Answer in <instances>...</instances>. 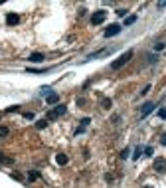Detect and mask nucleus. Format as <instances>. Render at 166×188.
<instances>
[{
  "instance_id": "obj_1",
  "label": "nucleus",
  "mask_w": 166,
  "mask_h": 188,
  "mask_svg": "<svg viewBox=\"0 0 166 188\" xmlns=\"http://www.w3.org/2000/svg\"><path fill=\"white\" fill-rule=\"evenodd\" d=\"M132 53H135L132 50L125 52V53H123V56H119V57H117V60H115L113 63H111V67H113V69H119V67H123V66H125V63H128V62L132 60Z\"/></svg>"
},
{
  "instance_id": "obj_2",
  "label": "nucleus",
  "mask_w": 166,
  "mask_h": 188,
  "mask_svg": "<svg viewBox=\"0 0 166 188\" xmlns=\"http://www.w3.org/2000/svg\"><path fill=\"white\" fill-rule=\"evenodd\" d=\"M65 105H56L52 111H47V121H52V119H57V117H61V115H65Z\"/></svg>"
},
{
  "instance_id": "obj_3",
  "label": "nucleus",
  "mask_w": 166,
  "mask_h": 188,
  "mask_svg": "<svg viewBox=\"0 0 166 188\" xmlns=\"http://www.w3.org/2000/svg\"><path fill=\"white\" fill-rule=\"evenodd\" d=\"M105 18H107V12H105V10H97V12H93V16H91V24H93V26H99V24L105 22Z\"/></svg>"
},
{
  "instance_id": "obj_4",
  "label": "nucleus",
  "mask_w": 166,
  "mask_h": 188,
  "mask_svg": "<svg viewBox=\"0 0 166 188\" xmlns=\"http://www.w3.org/2000/svg\"><path fill=\"white\" fill-rule=\"evenodd\" d=\"M123 28H121V24H111V26H107V30L103 32V36L105 38H113V36H117L121 32Z\"/></svg>"
},
{
  "instance_id": "obj_5",
  "label": "nucleus",
  "mask_w": 166,
  "mask_h": 188,
  "mask_svg": "<svg viewBox=\"0 0 166 188\" xmlns=\"http://www.w3.org/2000/svg\"><path fill=\"white\" fill-rule=\"evenodd\" d=\"M154 107H156V103H154V101H146V103H144V105L141 107V117H146V115H150Z\"/></svg>"
},
{
  "instance_id": "obj_6",
  "label": "nucleus",
  "mask_w": 166,
  "mask_h": 188,
  "mask_svg": "<svg viewBox=\"0 0 166 188\" xmlns=\"http://www.w3.org/2000/svg\"><path fill=\"white\" fill-rule=\"evenodd\" d=\"M154 170L156 172H166V158H162V157H158L156 160H154Z\"/></svg>"
},
{
  "instance_id": "obj_7",
  "label": "nucleus",
  "mask_w": 166,
  "mask_h": 188,
  "mask_svg": "<svg viewBox=\"0 0 166 188\" xmlns=\"http://www.w3.org/2000/svg\"><path fill=\"white\" fill-rule=\"evenodd\" d=\"M111 52H113V50H111V48H109V50H101V52L89 53V56H87V62H89V60H97V57H105V56H109Z\"/></svg>"
},
{
  "instance_id": "obj_8",
  "label": "nucleus",
  "mask_w": 166,
  "mask_h": 188,
  "mask_svg": "<svg viewBox=\"0 0 166 188\" xmlns=\"http://www.w3.org/2000/svg\"><path fill=\"white\" fill-rule=\"evenodd\" d=\"M44 60H46V56L42 52H34V53H30V57H28V62H32V63H40Z\"/></svg>"
},
{
  "instance_id": "obj_9",
  "label": "nucleus",
  "mask_w": 166,
  "mask_h": 188,
  "mask_svg": "<svg viewBox=\"0 0 166 188\" xmlns=\"http://www.w3.org/2000/svg\"><path fill=\"white\" fill-rule=\"evenodd\" d=\"M18 22H20V16H18V14L10 12V14L6 16V24H8V26H16Z\"/></svg>"
},
{
  "instance_id": "obj_10",
  "label": "nucleus",
  "mask_w": 166,
  "mask_h": 188,
  "mask_svg": "<svg viewBox=\"0 0 166 188\" xmlns=\"http://www.w3.org/2000/svg\"><path fill=\"white\" fill-rule=\"evenodd\" d=\"M57 101H60V95H57V93H50V95L46 97V103H47V105H56Z\"/></svg>"
},
{
  "instance_id": "obj_11",
  "label": "nucleus",
  "mask_w": 166,
  "mask_h": 188,
  "mask_svg": "<svg viewBox=\"0 0 166 188\" xmlns=\"http://www.w3.org/2000/svg\"><path fill=\"white\" fill-rule=\"evenodd\" d=\"M56 163H57V164H67V154L57 153V154H56Z\"/></svg>"
},
{
  "instance_id": "obj_12",
  "label": "nucleus",
  "mask_w": 166,
  "mask_h": 188,
  "mask_svg": "<svg viewBox=\"0 0 166 188\" xmlns=\"http://www.w3.org/2000/svg\"><path fill=\"white\" fill-rule=\"evenodd\" d=\"M137 22V14H132V16H128V18H125V26H131V24H135Z\"/></svg>"
},
{
  "instance_id": "obj_13",
  "label": "nucleus",
  "mask_w": 166,
  "mask_h": 188,
  "mask_svg": "<svg viewBox=\"0 0 166 188\" xmlns=\"http://www.w3.org/2000/svg\"><path fill=\"white\" fill-rule=\"evenodd\" d=\"M142 150H144V149L137 147V149H135V153H132V158H135V160H137V158H141V157H142Z\"/></svg>"
},
{
  "instance_id": "obj_14",
  "label": "nucleus",
  "mask_w": 166,
  "mask_h": 188,
  "mask_svg": "<svg viewBox=\"0 0 166 188\" xmlns=\"http://www.w3.org/2000/svg\"><path fill=\"white\" fill-rule=\"evenodd\" d=\"M111 105H113V101H111V99H103V101H101V107H103V109H111Z\"/></svg>"
},
{
  "instance_id": "obj_15",
  "label": "nucleus",
  "mask_w": 166,
  "mask_h": 188,
  "mask_svg": "<svg viewBox=\"0 0 166 188\" xmlns=\"http://www.w3.org/2000/svg\"><path fill=\"white\" fill-rule=\"evenodd\" d=\"M36 127H38V129H46L47 127V119H40L38 123H36Z\"/></svg>"
},
{
  "instance_id": "obj_16",
  "label": "nucleus",
  "mask_w": 166,
  "mask_h": 188,
  "mask_svg": "<svg viewBox=\"0 0 166 188\" xmlns=\"http://www.w3.org/2000/svg\"><path fill=\"white\" fill-rule=\"evenodd\" d=\"M28 178H30V180H38V178H40V172L32 170V172H28Z\"/></svg>"
},
{
  "instance_id": "obj_17",
  "label": "nucleus",
  "mask_w": 166,
  "mask_h": 188,
  "mask_svg": "<svg viewBox=\"0 0 166 188\" xmlns=\"http://www.w3.org/2000/svg\"><path fill=\"white\" fill-rule=\"evenodd\" d=\"M8 133H10L8 127H0V137H8Z\"/></svg>"
},
{
  "instance_id": "obj_18",
  "label": "nucleus",
  "mask_w": 166,
  "mask_h": 188,
  "mask_svg": "<svg viewBox=\"0 0 166 188\" xmlns=\"http://www.w3.org/2000/svg\"><path fill=\"white\" fill-rule=\"evenodd\" d=\"M142 153H144V154H146V157H152V153H154V149H152V147H146V149H144V150H142Z\"/></svg>"
},
{
  "instance_id": "obj_19",
  "label": "nucleus",
  "mask_w": 166,
  "mask_h": 188,
  "mask_svg": "<svg viewBox=\"0 0 166 188\" xmlns=\"http://www.w3.org/2000/svg\"><path fill=\"white\" fill-rule=\"evenodd\" d=\"M164 42H158V44H154V50H156V52H160V50H164Z\"/></svg>"
},
{
  "instance_id": "obj_20",
  "label": "nucleus",
  "mask_w": 166,
  "mask_h": 188,
  "mask_svg": "<svg viewBox=\"0 0 166 188\" xmlns=\"http://www.w3.org/2000/svg\"><path fill=\"white\" fill-rule=\"evenodd\" d=\"M158 117H160V119H166V107H162V109L158 111Z\"/></svg>"
},
{
  "instance_id": "obj_21",
  "label": "nucleus",
  "mask_w": 166,
  "mask_h": 188,
  "mask_svg": "<svg viewBox=\"0 0 166 188\" xmlns=\"http://www.w3.org/2000/svg\"><path fill=\"white\" fill-rule=\"evenodd\" d=\"M18 109H20L18 105H12V107H8V109H6V113H16V111H18Z\"/></svg>"
},
{
  "instance_id": "obj_22",
  "label": "nucleus",
  "mask_w": 166,
  "mask_h": 188,
  "mask_svg": "<svg viewBox=\"0 0 166 188\" xmlns=\"http://www.w3.org/2000/svg\"><path fill=\"white\" fill-rule=\"evenodd\" d=\"M89 123H91V119H89V117H85V119H81V127H87Z\"/></svg>"
},
{
  "instance_id": "obj_23",
  "label": "nucleus",
  "mask_w": 166,
  "mask_h": 188,
  "mask_svg": "<svg viewBox=\"0 0 166 188\" xmlns=\"http://www.w3.org/2000/svg\"><path fill=\"white\" fill-rule=\"evenodd\" d=\"M148 91H150V83H148V85H144V89L141 91V95H146V93H148Z\"/></svg>"
},
{
  "instance_id": "obj_24",
  "label": "nucleus",
  "mask_w": 166,
  "mask_h": 188,
  "mask_svg": "<svg viewBox=\"0 0 166 188\" xmlns=\"http://www.w3.org/2000/svg\"><path fill=\"white\" fill-rule=\"evenodd\" d=\"M24 119H28V121H32V119H34V113H24Z\"/></svg>"
},
{
  "instance_id": "obj_25",
  "label": "nucleus",
  "mask_w": 166,
  "mask_h": 188,
  "mask_svg": "<svg viewBox=\"0 0 166 188\" xmlns=\"http://www.w3.org/2000/svg\"><path fill=\"white\" fill-rule=\"evenodd\" d=\"M127 157H128V149H125V150L121 153V158H127Z\"/></svg>"
},
{
  "instance_id": "obj_26",
  "label": "nucleus",
  "mask_w": 166,
  "mask_h": 188,
  "mask_svg": "<svg viewBox=\"0 0 166 188\" xmlns=\"http://www.w3.org/2000/svg\"><path fill=\"white\" fill-rule=\"evenodd\" d=\"M160 143H162V144H164V147H166V133H164V135H162V137H160Z\"/></svg>"
},
{
  "instance_id": "obj_27",
  "label": "nucleus",
  "mask_w": 166,
  "mask_h": 188,
  "mask_svg": "<svg viewBox=\"0 0 166 188\" xmlns=\"http://www.w3.org/2000/svg\"><path fill=\"white\" fill-rule=\"evenodd\" d=\"M0 163H4V154L2 153H0Z\"/></svg>"
},
{
  "instance_id": "obj_28",
  "label": "nucleus",
  "mask_w": 166,
  "mask_h": 188,
  "mask_svg": "<svg viewBox=\"0 0 166 188\" xmlns=\"http://www.w3.org/2000/svg\"><path fill=\"white\" fill-rule=\"evenodd\" d=\"M144 188H150V186H144Z\"/></svg>"
}]
</instances>
